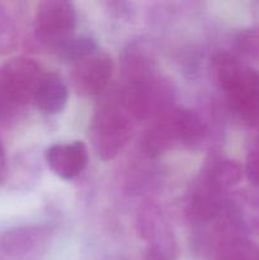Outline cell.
<instances>
[{"label": "cell", "instance_id": "obj_1", "mask_svg": "<svg viewBox=\"0 0 259 260\" xmlns=\"http://www.w3.org/2000/svg\"><path fill=\"white\" fill-rule=\"evenodd\" d=\"M243 177L240 165L228 159L215 160L203 169L190 188L188 213L198 222L217 217L226 205V194Z\"/></svg>", "mask_w": 259, "mask_h": 260}, {"label": "cell", "instance_id": "obj_2", "mask_svg": "<svg viewBox=\"0 0 259 260\" xmlns=\"http://www.w3.org/2000/svg\"><path fill=\"white\" fill-rule=\"evenodd\" d=\"M217 80L231 111L240 119L255 126L259 121V73L230 55L216 60Z\"/></svg>", "mask_w": 259, "mask_h": 260}, {"label": "cell", "instance_id": "obj_3", "mask_svg": "<svg viewBox=\"0 0 259 260\" xmlns=\"http://www.w3.org/2000/svg\"><path fill=\"white\" fill-rule=\"evenodd\" d=\"M42 76V69L32 58L13 57L0 65V123L15 121L33 104Z\"/></svg>", "mask_w": 259, "mask_h": 260}, {"label": "cell", "instance_id": "obj_4", "mask_svg": "<svg viewBox=\"0 0 259 260\" xmlns=\"http://www.w3.org/2000/svg\"><path fill=\"white\" fill-rule=\"evenodd\" d=\"M206 124L196 112L172 107L157 117L142 137V150L150 157H157L179 145L200 142Z\"/></svg>", "mask_w": 259, "mask_h": 260}, {"label": "cell", "instance_id": "obj_5", "mask_svg": "<svg viewBox=\"0 0 259 260\" xmlns=\"http://www.w3.org/2000/svg\"><path fill=\"white\" fill-rule=\"evenodd\" d=\"M132 118L119 90L99 104L91 118L90 141L101 159H114L126 146L131 137Z\"/></svg>", "mask_w": 259, "mask_h": 260}, {"label": "cell", "instance_id": "obj_6", "mask_svg": "<svg viewBox=\"0 0 259 260\" xmlns=\"http://www.w3.org/2000/svg\"><path fill=\"white\" fill-rule=\"evenodd\" d=\"M76 10L70 2L48 0L38 5L35 19L36 40L55 51L74 37L76 28Z\"/></svg>", "mask_w": 259, "mask_h": 260}, {"label": "cell", "instance_id": "obj_7", "mask_svg": "<svg viewBox=\"0 0 259 260\" xmlns=\"http://www.w3.org/2000/svg\"><path fill=\"white\" fill-rule=\"evenodd\" d=\"M113 73L111 56L103 51H95L91 55L74 62L71 70V84L79 95H99L108 85Z\"/></svg>", "mask_w": 259, "mask_h": 260}, {"label": "cell", "instance_id": "obj_8", "mask_svg": "<svg viewBox=\"0 0 259 260\" xmlns=\"http://www.w3.org/2000/svg\"><path fill=\"white\" fill-rule=\"evenodd\" d=\"M46 161L57 177L71 180L86 168L88 150L81 141L55 144L46 150Z\"/></svg>", "mask_w": 259, "mask_h": 260}, {"label": "cell", "instance_id": "obj_9", "mask_svg": "<svg viewBox=\"0 0 259 260\" xmlns=\"http://www.w3.org/2000/svg\"><path fill=\"white\" fill-rule=\"evenodd\" d=\"M123 86L136 85L157 75V66L149 46L144 42H131L122 52Z\"/></svg>", "mask_w": 259, "mask_h": 260}, {"label": "cell", "instance_id": "obj_10", "mask_svg": "<svg viewBox=\"0 0 259 260\" xmlns=\"http://www.w3.org/2000/svg\"><path fill=\"white\" fill-rule=\"evenodd\" d=\"M68 96V86L60 75L55 73L43 74L33 96V104L42 113L57 114L65 108Z\"/></svg>", "mask_w": 259, "mask_h": 260}, {"label": "cell", "instance_id": "obj_11", "mask_svg": "<svg viewBox=\"0 0 259 260\" xmlns=\"http://www.w3.org/2000/svg\"><path fill=\"white\" fill-rule=\"evenodd\" d=\"M229 205V218L239 231L259 235V196L239 194Z\"/></svg>", "mask_w": 259, "mask_h": 260}, {"label": "cell", "instance_id": "obj_12", "mask_svg": "<svg viewBox=\"0 0 259 260\" xmlns=\"http://www.w3.org/2000/svg\"><path fill=\"white\" fill-rule=\"evenodd\" d=\"M95 51H98V45H96L94 38L85 37V36H81V37L74 36L70 40L66 41L63 45H61L56 50V53L62 60L76 62V61L94 53Z\"/></svg>", "mask_w": 259, "mask_h": 260}, {"label": "cell", "instance_id": "obj_13", "mask_svg": "<svg viewBox=\"0 0 259 260\" xmlns=\"http://www.w3.org/2000/svg\"><path fill=\"white\" fill-rule=\"evenodd\" d=\"M235 48L246 58L259 61V25L240 30L235 37Z\"/></svg>", "mask_w": 259, "mask_h": 260}, {"label": "cell", "instance_id": "obj_14", "mask_svg": "<svg viewBox=\"0 0 259 260\" xmlns=\"http://www.w3.org/2000/svg\"><path fill=\"white\" fill-rule=\"evenodd\" d=\"M245 173L248 179L259 187V145L253 147L246 156Z\"/></svg>", "mask_w": 259, "mask_h": 260}, {"label": "cell", "instance_id": "obj_15", "mask_svg": "<svg viewBox=\"0 0 259 260\" xmlns=\"http://www.w3.org/2000/svg\"><path fill=\"white\" fill-rule=\"evenodd\" d=\"M8 177V160L7 155H5L4 146H3V142L0 140V184L5 182Z\"/></svg>", "mask_w": 259, "mask_h": 260}, {"label": "cell", "instance_id": "obj_16", "mask_svg": "<svg viewBox=\"0 0 259 260\" xmlns=\"http://www.w3.org/2000/svg\"><path fill=\"white\" fill-rule=\"evenodd\" d=\"M255 126H256V127H259V121H258V123H256V124H255Z\"/></svg>", "mask_w": 259, "mask_h": 260}]
</instances>
